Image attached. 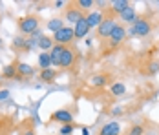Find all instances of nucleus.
<instances>
[{
	"mask_svg": "<svg viewBox=\"0 0 159 135\" xmlns=\"http://www.w3.org/2000/svg\"><path fill=\"white\" fill-rule=\"evenodd\" d=\"M102 20H104V15H102L101 11H92V13L86 15V22H88L90 29H92V28H99Z\"/></svg>",
	"mask_w": 159,
	"mask_h": 135,
	"instance_id": "9b49d317",
	"label": "nucleus"
},
{
	"mask_svg": "<svg viewBox=\"0 0 159 135\" xmlns=\"http://www.w3.org/2000/svg\"><path fill=\"white\" fill-rule=\"evenodd\" d=\"M64 47H66V46H61V44H55L53 47H51V51H49L51 66H61V59H62Z\"/></svg>",
	"mask_w": 159,
	"mask_h": 135,
	"instance_id": "6e6552de",
	"label": "nucleus"
},
{
	"mask_svg": "<svg viewBox=\"0 0 159 135\" xmlns=\"http://www.w3.org/2000/svg\"><path fill=\"white\" fill-rule=\"evenodd\" d=\"M157 71H159V62H150V64H148V70H146V73L154 75V73H157Z\"/></svg>",
	"mask_w": 159,
	"mask_h": 135,
	"instance_id": "a878e982",
	"label": "nucleus"
},
{
	"mask_svg": "<svg viewBox=\"0 0 159 135\" xmlns=\"http://www.w3.org/2000/svg\"><path fill=\"white\" fill-rule=\"evenodd\" d=\"M75 4L79 6L80 11H84V9H90V7H92V6H93L95 2H93V0H77Z\"/></svg>",
	"mask_w": 159,
	"mask_h": 135,
	"instance_id": "5701e85b",
	"label": "nucleus"
},
{
	"mask_svg": "<svg viewBox=\"0 0 159 135\" xmlns=\"http://www.w3.org/2000/svg\"><path fill=\"white\" fill-rule=\"evenodd\" d=\"M90 84L95 86V88H99V86H106V84H108V75H93L92 79H90Z\"/></svg>",
	"mask_w": 159,
	"mask_h": 135,
	"instance_id": "412c9836",
	"label": "nucleus"
},
{
	"mask_svg": "<svg viewBox=\"0 0 159 135\" xmlns=\"http://www.w3.org/2000/svg\"><path fill=\"white\" fill-rule=\"evenodd\" d=\"M75 62V53L71 47H64L62 59H61V68H71Z\"/></svg>",
	"mask_w": 159,
	"mask_h": 135,
	"instance_id": "f8f14e48",
	"label": "nucleus"
},
{
	"mask_svg": "<svg viewBox=\"0 0 159 135\" xmlns=\"http://www.w3.org/2000/svg\"><path fill=\"white\" fill-rule=\"evenodd\" d=\"M111 115H113V117H117V115H123V108H121V106L113 108V110H111Z\"/></svg>",
	"mask_w": 159,
	"mask_h": 135,
	"instance_id": "c85d7f7f",
	"label": "nucleus"
},
{
	"mask_svg": "<svg viewBox=\"0 0 159 135\" xmlns=\"http://www.w3.org/2000/svg\"><path fill=\"white\" fill-rule=\"evenodd\" d=\"M73 31H75V38H86V35L90 33V26L86 22V16L73 26Z\"/></svg>",
	"mask_w": 159,
	"mask_h": 135,
	"instance_id": "1a4fd4ad",
	"label": "nucleus"
},
{
	"mask_svg": "<svg viewBox=\"0 0 159 135\" xmlns=\"http://www.w3.org/2000/svg\"><path fill=\"white\" fill-rule=\"evenodd\" d=\"M132 28H134V31H135L137 37H146V35H150V31H152V24H150L146 18H139V16H137V20L132 24Z\"/></svg>",
	"mask_w": 159,
	"mask_h": 135,
	"instance_id": "7ed1b4c3",
	"label": "nucleus"
},
{
	"mask_svg": "<svg viewBox=\"0 0 159 135\" xmlns=\"http://www.w3.org/2000/svg\"><path fill=\"white\" fill-rule=\"evenodd\" d=\"M117 24H115V20L111 18V16H106L102 22H101V26L97 28V33H99V37H108L110 38V35H111V31H113V28H115Z\"/></svg>",
	"mask_w": 159,
	"mask_h": 135,
	"instance_id": "20e7f679",
	"label": "nucleus"
},
{
	"mask_svg": "<svg viewBox=\"0 0 159 135\" xmlns=\"http://www.w3.org/2000/svg\"><path fill=\"white\" fill-rule=\"evenodd\" d=\"M46 28H48L49 31H53V33H57V31H61L64 28V22L61 18H51L48 24H46Z\"/></svg>",
	"mask_w": 159,
	"mask_h": 135,
	"instance_id": "aec40b11",
	"label": "nucleus"
},
{
	"mask_svg": "<svg viewBox=\"0 0 159 135\" xmlns=\"http://www.w3.org/2000/svg\"><path fill=\"white\" fill-rule=\"evenodd\" d=\"M110 91L113 95H125V93H126V86H125L123 82H113L110 86Z\"/></svg>",
	"mask_w": 159,
	"mask_h": 135,
	"instance_id": "4be33fe9",
	"label": "nucleus"
},
{
	"mask_svg": "<svg viewBox=\"0 0 159 135\" xmlns=\"http://www.w3.org/2000/svg\"><path fill=\"white\" fill-rule=\"evenodd\" d=\"M73 130H75V124H62V128L59 130V133L61 135H71Z\"/></svg>",
	"mask_w": 159,
	"mask_h": 135,
	"instance_id": "393cba45",
	"label": "nucleus"
},
{
	"mask_svg": "<svg viewBox=\"0 0 159 135\" xmlns=\"http://www.w3.org/2000/svg\"><path fill=\"white\" fill-rule=\"evenodd\" d=\"M0 79H2V75H0Z\"/></svg>",
	"mask_w": 159,
	"mask_h": 135,
	"instance_id": "72a5a7b5",
	"label": "nucleus"
},
{
	"mask_svg": "<svg viewBox=\"0 0 159 135\" xmlns=\"http://www.w3.org/2000/svg\"><path fill=\"white\" fill-rule=\"evenodd\" d=\"M110 6H111V11H113V13H119V15H121V13H123L126 7H130L132 4H130L128 0H111Z\"/></svg>",
	"mask_w": 159,
	"mask_h": 135,
	"instance_id": "ddd939ff",
	"label": "nucleus"
},
{
	"mask_svg": "<svg viewBox=\"0 0 159 135\" xmlns=\"http://www.w3.org/2000/svg\"><path fill=\"white\" fill-rule=\"evenodd\" d=\"M39 22L40 20L37 15H26L18 20V29L24 35H33L35 31H39Z\"/></svg>",
	"mask_w": 159,
	"mask_h": 135,
	"instance_id": "f257e3e1",
	"label": "nucleus"
},
{
	"mask_svg": "<svg viewBox=\"0 0 159 135\" xmlns=\"http://www.w3.org/2000/svg\"><path fill=\"white\" fill-rule=\"evenodd\" d=\"M128 135H144V128L141 124H134V126L128 130Z\"/></svg>",
	"mask_w": 159,
	"mask_h": 135,
	"instance_id": "b1692460",
	"label": "nucleus"
},
{
	"mask_svg": "<svg viewBox=\"0 0 159 135\" xmlns=\"http://www.w3.org/2000/svg\"><path fill=\"white\" fill-rule=\"evenodd\" d=\"M53 6H55V7H61V6H64V2H62V0H57Z\"/></svg>",
	"mask_w": 159,
	"mask_h": 135,
	"instance_id": "c756f323",
	"label": "nucleus"
},
{
	"mask_svg": "<svg viewBox=\"0 0 159 135\" xmlns=\"http://www.w3.org/2000/svg\"><path fill=\"white\" fill-rule=\"evenodd\" d=\"M13 44H15L16 47H24V44H26V40H24L22 37H16L15 40H13Z\"/></svg>",
	"mask_w": 159,
	"mask_h": 135,
	"instance_id": "bb28decb",
	"label": "nucleus"
},
{
	"mask_svg": "<svg viewBox=\"0 0 159 135\" xmlns=\"http://www.w3.org/2000/svg\"><path fill=\"white\" fill-rule=\"evenodd\" d=\"M53 38L51 37H46V35H42V38L39 40V49H42V51H51V47H53Z\"/></svg>",
	"mask_w": 159,
	"mask_h": 135,
	"instance_id": "a211bd4d",
	"label": "nucleus"
},
{
	"mask_svg": "<svg viewBox=\"0 0 159 135\" xmlns=\"http://www.w3.org/2000/svg\"><path fill=\"white\" fill-rule=\"evenodd\" d=\"M84 16H86V15H84V11H80L79 7H70V9L66 11V20H68V22H71L73 26H75L79 20H82Z\"/></svg>",
	"mask_w": 159,
	"mask_h": 135,
	"instance_id": "9d476101",
	"label": "nucleus"
},
{
	"mask_svg": "<svg viewBox=\"0 0 159 135\" xmlns=\"http://www.w3.org/2000/svg\"><path fill=\"white\" fill-rule=\"evenodd\" d=\"M121 20H123V22H128V24H130V22L134 24V22L137 20V13H135V7H132V6H130V7H126V9H125V11L121 13Z\"/></svg>",
	"mask_w": 159,
	"mask_h": 135,
	"instance_id": "4468645a",
	"label": "nucleus"
},
{
	"mask_svg": "<svg viewBox=\"0 0 159 135\" xmlns=\"http://www.w3.org/2000/svg\"><path fill=\"white\" fill-rule=\"evenodd\" d=\"M157 4H159V2H157Z\"/></svg>",
	"mask_w": 159,
	"mask_h": 135,
	"instance_id": "c9c22d12",
	"label": "nucleus"
},
{
	"mask_svg": "<svg viewBox=\"0 0 159 135\" xmlns=\"http://www.w3.org/2000/svg\"><path fill=\"white\" fill-rule=\"evenodd\" d=\"M24 135H35V132H33V130H28V132H26Z\"/></svg>",
	"mask_w": 159,
	"mask_h": 135,
	"instance_id": "2f4dec72",
	"label": "nucleus"
},
{
	"mask_svg": "<svg viewBox=\"0 0 159 135\" xmlns=\"http://www.w3.org/2000/svg\"><path fill=\"white\" fill-rule=\"evenodd\" d=\"M126 37H128V35H126V29H125L121 24H117V26L113 28V31H111V35H110V42H111V46L121 44V42H123Z\"/></svg>",
	"mask_w": 159,
	"mask_h": 135,
	"instance_id": "423d86ee",
	"label": "nucleus"
},
{
	"mask_svg": "<svg viewBox=\"0 0 159 135\" xmlns=\"http://www.w3.org/2000/svg\"><path fill=\"white\" fill-rule=\"evenodd\" d=\"M73 38H75V31H73V28H70V26H64L61 31L53 33V42L55 44H61V46L71 44Z\"/></svg>",
	"mask_w": 159,
	"mask_h": 135,
	"instance_id": "f03ea898",
	"label": "nucleus"
},
{
	"mask_svg": "<svg viewBox=\"0 0 159 135\" xmlns=\"http://www.w3.org/2000/svg\"><path fill=\"white\" fill-rule=\"evenodd\" d=\"M51 120H57L62 124H73V113L70 110H57L51 113Z\"/></svg>",
	"mask_w": 159,
	"mask_h": 135,
	"instance_id": "39448f33",
	"label": "nucleus"
},
{
	"mask_svg": "<svg viewBox=\"0 0 159 135\" xmlns=\"http://www.w3.org/2000/svg\"><path fill=\"white\" fill-rule=\"evenodd\" d=\"M119 133H121V124H119L117 120L106 122V124L101 128V132H99V135H119Z\"/></svg>",
	"mask_w": 159,
	"mask_h": 135,
	"instance_id": "0eeeda50",
	"label": "nucleus"
},
{
	"mask_svg": "<svg viewBox=\"0 0 159 135\" xmlns=\"http://www.w3.org/2000/svg\"><path fill=\"white\" fill-rule=\"evenodd\" d=\"M82 135H90V130L88 128H82Z\"/></svg>",
	"mask_w": 159,
	"mask_h": 135,
	"instance_id": "7c9ffc66",
	"label": "nucleus"
},
{
	"mask_svg": "<svg viewBox=\"0 0 159 135\" xmlns=\"http://www.w3.org/2000/svg\"><path fill=\"white\" fill-rule=\"evenodd\" d=\"M39 66H40V70H49L51 68V59H49L48 51H42L39 55Z\"/></svg>",
	"mask_w": 159,
	"mask_h": 135,
	"instance_id": "6ab92c4d",
	"label": "nucleus"
},
{
	"mask_svg": "<svg viewBox=\"0 0 159 135\" xmlns=\"http://www.w3.org/2000/svg\"><path fill=\"white\" fill-rule=\"evenodd\" d=\"M2 44H4V42H2V38H0V47H2Z\"/></svg>",
	"mask_w": 159,
	"mask_h": 135,
	"instance_id": "473e14b6",
	"label": "nucleus"
},
{
	"mask_svg": "<svg viewBox=\"0 0 159 135\" xmlns=\"http://www.w3.org/2000/svg\"><path fill=\"white\" fill-rule=\"evenodd\" d=\"M7 99H9V91L0 90V102H2V101H7Z\"/></svg>",
	"mask_w": 159,
	"mask_h": 135,
	"instance_id": "cd10ccee",
	"label": "nucleus"
},
{
	"mask_svg": "<svg viewBox=\"0 0 159 135\" xmlns=\"http://www.w3.org/2000/svg\"><path fill=\"white\" fill-rule=\"evenodd\" d=\"M2 77H6V79H13V77H16V79H18L16 62L15 64H7V66H4V70H2Z\"/></svg>",
	"mask_w": 159,
	"mask_h": 135,
	"instance_id": "f3484780",
	"label": "nucleus"
},
{
	"mask_svg": "<svg viewBox=\"0 0 159 135\" xmlns=\"http://www.w3.org/2000/svg\"><path fill=\"white\" fill-rule=\"evenodd\" d=\"M16 71H18V79L33 75V68L30 64H26V62H16Z\"/></svg>",
	"mask_w": 159,
	"mask_h": 135,
	"instance_id": "2eb2a0df",
	"label": "nucleus"
},
{
	"mask_svg": "<svg viewBox=\"0 0 159 135\" xmlns=\"http://www.w3.org/2000/svg\"><path fill=\"white\" fill-rule=\"evenodd\" d=\"M57 79V71L53 70V68H49V70H40V80L42 82H53Z\"/></svg>",
	"mask_w": 159,
	"mask_h": 135,
	"instance_id": "dca6fc26",
	"label": "nucleus"
},
{
	"mask_svg": "<svg viewBox=\"0 0 159 135\" xmlns=\"http://www.w3.org/2000/svg\"><path fill=\"white\" fill-rule=\"evenodd\" d=\"M152 135H156V133H152Z\"/></svg>",
	"mask_w": 159,
	"mask_h": 135,
	"instance_id": "f704fd0d",
	"label": "nucleus"
}]
</instances>
